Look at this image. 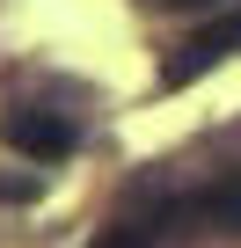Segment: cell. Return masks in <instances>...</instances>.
<instances>
[{
    "label": "cell",
    "instance_id": "cell-5",
    "mask_svg": "<svg viewBox=\"0 0 241 248\" xmlns=\"http://www.w3.org/2000/svg\"><path fill=\"white\" fill-rule=\"evenodd\" d=\"M95 248H146V241H139V233H132V226H117V233H102V241H95Z\"/></svg>",
    "mask_w": 241,
    "mask_h": 248
},
{
    "label": "cell",
    "instance_id": "cell-6",
    "mask_svg": "<svg viewBox=\"0 0 241 248\" xmlns=\"http://www.w3.org/2000/svg\"><path fill=\"white\" fill-rule=\"evenodd\" d=\"M154 8H212V0H154Z\"/></svg>",
    "mask_w": 241,
    "mask_h": 248
},
{
    "label": "cell",
    "instance_id": "cell-4",
    "mask_svg": "<svg viewBox=\"0 0 241 248\" xmlns=\"http://www.w3.org/2000/svg\"><path fill=\"white\" fill-rule=\"evenodd\" d=\"M37 190V175H0V197H30Z\"/></svg>",
    "mask_w": 241,
    "mask_h": 248
},
{
    "label": "cell",
    "instance_id": "cell-3",
    "mask_svg": "<svg viewBox=\"0 0 241 248\" xmlns=\"http://www.w3.org/2000/svg\"><path fill=\"white\" fill-rule=\"evenodd\" d=\"M183 219H197V226H226V233H241V183H219V190H205V197H190V204H183Z\"/></svg>",
    "mask_w": 241,
    "mask_h": 248
},
{
    "label": "cell",
    "instance_id": "cell-1",
    "mask_svg": "<svg viewBox=\"0 0 241 248\" xmlns=\"http://www.w3.org/2000/svg\"><path fill=\"white\" fill-rule=\"evenodd\" d=\"M0 139H8L15 154H30V161H66V154L80 146V132H73L59 109H44V102H15V109H0Z\"/></svg>",
    "mask_w": 241,
    "mask_h": 248
},
{
    "label": "cell",
    "instance_id": "cell-2",
    "mask_svg": "<svg viewBox=\"0 0 241 248\" xmlns=\"http://www.w3.org/2000/svg\"><path fill=\"white\" fill-rule=\"evenodd\" d=\"M219 59H241V15H226V22H212V30L183 37V44L168 51V66H161V88H190V80H197V73H212Z\"/></svg>",
    "mask_w": 241,
    "mask_h": 248
}]
</instances>
